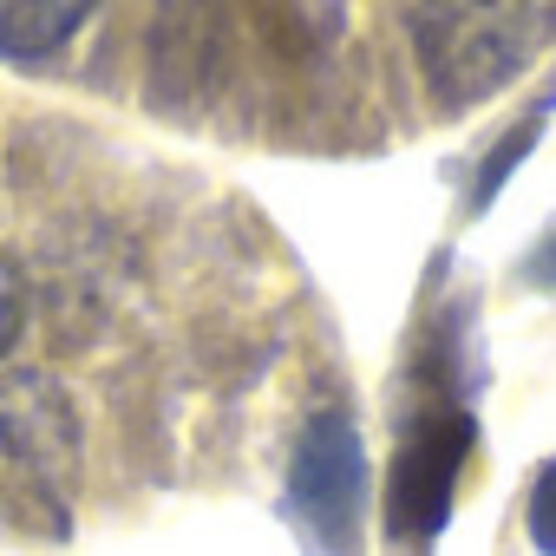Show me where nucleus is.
Returning a JSON list of instances; mask_svg holds the SVG:
<instances>
[{
	"instance_id": "1",
	"label": "nucleus",
	"mask_w": 556,
	"mask_h": 556,
	"mask_svg": "<svg viewBox=\"0 0 556 556\" xmlns=\"http://www.w3.org/2000/svg\"><path fill=\"white\" fill-rule=\"evenodd\" d=\"M79 497V413L60 380L0 367V517L60 543Z\"/></svg>"
},
{
	"instance_id": "2",
	"label": "nucleus",
	"mask_w": 556,
	"mask_h": 556,
	"mask_svg": "<svg viewBox=\"0 0 556 556\" xmlns=\"http://www.w3.org/2000/svg\"><path fill=\"white\" fill-rule=\"evenodd\" d=\"M549 40H556V0H413L419 66L452 105L491 99Z\"/></svg>"
},
{
	"instance_id": "3",
	"label": "nucleus",
	"mask_w": 556,
	"mask_h": 556,
	"mask_svg": "<svg viewBox=\"0 0 556 556\" xmlns=\"http://www.w3.org/2000/svg\"><path fill=\"white\" fill-rule=\"evenodd\" d=\"M295 510L328 556H354L367 517V458L341 413H321L295 452Z\"/></svg>"
},
{
	"instance_id": "4",
	"label": "nucleus",
	"mask_w": 556,
	"mask_h": 556,
	"mask_svg": "<svg viewBox=\"0 0 556 556\" xmlns=\"http://www.w3.org/2000/svg\"><path fill=\"white\" fill-rule=\"evenodd\" d=\"M465 452H471V419H439V426H426V432L406 445L400 478H393V530H400V536L439 530Z\"/></svg>"
},
{
	"instance_id": "5",
	"label": "nucleus",
	"mask_w": 556,
	"mask_h": 556,
	"mask_svg": "<svg viewBox=\"0 0 556 556\" xmlns=\"http://www.w3.org/2000/svg\"><path fill=\"white\" fill-rule=\"evenodd\" d=\"M92 8L99 0H0V53L47 60L92 21Z\"/></svg>"
},
{
	"instance_id": "6",
	"label": "nucleus",
	"mask_w": 556,
	"mask_h": 556,
	"mask_svg": "<svg viewBox=\"0 0 556 556\" xmlns=\"http://www.w3.org/2000/svg\"><path fill=\"white\" fill-rule=\"evenodd\" d=\"M530 543L543 549V556H556V458L536 471V484H530Z\"/></svg>"
},
{
	"instance_id": "7",
	"label": "nucleus",
	"mask_w": 556,
	"mask_h": 556,
	"mask_svg": "<svg viewBox=\"0 0 556 556\" xmlns=\"http://www.w3.org/2000/svg\"><path fill=\"white\" fill-rule=\"evenodd\" d=\"M21 328H27V289H21V275H14L8 262H0V361L14 354Z\"/></svg>"
}]
</instances>
